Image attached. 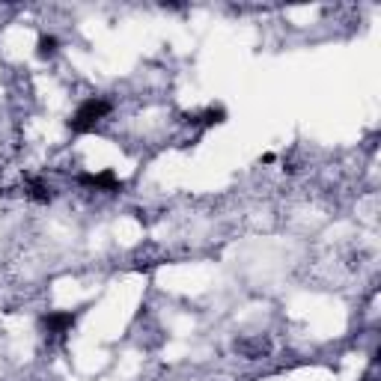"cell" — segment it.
<instances>
[{
	"label": "cell",
	"mask_w": 381,
	"mask_h": 381,
	"mask_svg": "<svg viewBox=\"0 0 381 381\" xmlns=\"http://www.w3.org/2000/svg\"><path fill=\"white\" fill-rule=\"evenodd\" d=\"M57 48H60L57 36H39V42H36V54H39L42 60H45V57H54V54H57Z\"/></svg>",
	"instance_id": "cell-4"
},
{
	"label": "cell",
	"mask_w": 381,
	"mask_h": 381,
	"mask_svg": "<svg viewBox=\"0 0 381 381\" xmlns=\"http://www.w3.org/2000/svg\"><path fill=\"white\" fill-rule=\"evenodd\" d=\"M75 313L72 310H60V313H45L42 316V328H45L48 334H66L69 328L75 324Z\"/></svg>",
	"instance_id": "cell-3"
},
{
	"label": "cell",
	"mask_w": 381,
	"mask_h": 381,
	"mask_svg": "<svg viewBox=\"0 0 381 381\" xmlns=\"http://www.w3.org/2000/svg\"><path fill=\"white\" fill-rule=\"evenodd\" d=\"M110 110H114V105H110L107 98L90 95V98H83V102L78 105V110L72 114V119H69V129H72L75 134H87V131H93L95 125L110 114Z\"/></svg>",
	"instance_id": "cell-1"
},
{
	"label": "cell",
	"mask_w": 381,
	"mask_h": 381,
	"mask_svg": "<svg viewBox=\"0 0 381 381\" xmlns=\"http://www.w3.org/2000/svg\"><path fill=\"white\" fill-rule=\"evenodd\" d=\"M78 185L93 188V191H119V176L114 170H102V173H81Z\"/></svg>",
	"instance_id": "cell-2"
},
{
	"label": "cell",
	"mask_w": 381,
	"mask_h": 381,
	"mask_svg": "<svg viewBox=\"0 0 381 381\" xmlns=\"http://www.w3.org/2000/svg\"><path fill=\"white\" fill-rule=\"evenodd\" d=\"M223 119H227V110H223V107H209L203 114V125H218Z\"/></svg>",
	"instance_id": "cell-5"
}]
</instances>
